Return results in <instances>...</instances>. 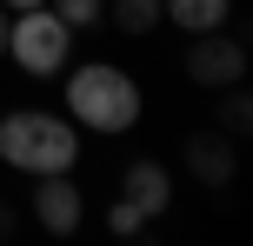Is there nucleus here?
Returning <instances> with one entry per match:
<instances>
[{
	"mask_svg": "<svg viewBox=\"0 0 253 246\" xmlns=\"http://www.w3.org/2000/svg\"><path fill=\"white\" fill-rule=\"evenodd\" d=\"M34 220L40 226H47V233H74V226H80V213H87V207H80V186L74 180H67V173H34Z\"/></svg>",
	"mask_w": 253,
	"mask_h": 246,
	"instance_id": "obj_5",
	"label": "nucleus"
},
{
	"mask_svg": "<svg viewBox=\"0 0 253 246\" xmlns=\"http://www.w3.org/2000/svg\"><path fill=\"white\" fill-rule=\"evenodd\" d=\"M0 47H7V7H0Z\"/></svg>",
	"mask_w": 253,
	"mask_h": 246,
	"instance_id": "obj_15",
	"label": "nucleus"
},
{
	"mask_svg": "<svg viewBox=\"0 0 253 246\" xmlns=\"http://www.w3.org/2000/svg\"><path fill=\"white\" fill-rule=\"evenodd\" d=\"M47 7H53V13H60V20L80 34V27H93V20L107 13V0H47Z\"/></svg>",
	"mask_w": 253,
	"mask_h": 246,
	"instance_id": "obj_10",
	"label": "nucleus"
},
{
	"mask_svg": "<svg viewBox=\"0 0 253 246\" xmlns=\"http://www.w3.org/2000/svg\"><path fill=\"white\" fill-rule=\"evenodd\" d=\"M160 13L180 27V34H213V27H227L233 0H160Z\"/></svg>",
	"mask_w": 253,
	"mask_h": 246,
	"instance_id": "obj_8",
	"label": "nucleus"
},
{
	"mask_svg": "<svg viewBox=\"0 0 253 246\" xmlns=\"http://www.w3.org/2000/svg\"><path fill=\"white\" fill-rule=\"evenodd\" d=\"M7 53L27 67V73H60L67 53H74V27L53 7H27L20 20H7Z\"/></svg>",
	"mask_w": 253,
	"mask_h": 246,
	"instance_id": "obj_3",
	"label": "nucleus"
},
{
	"mask_svg": "<svg viewBox=\"0 0 253 246\" xmlns=\"http://www.w3.org/2000/svg\"><path fill=\"white\" fill-rule=\"evenodd\" d=\"M67 113L80 127H93V133H126L140 120V87H133V73L93 60V67H80L67 80Z\"/></svg>",
	"mask_w": 253,
	"mask_h": 246,
	"instance_id": "obj_2",
	"label": "nucleus"
},
{
	"mask_svg": "<svg viewBox=\"0 0 253 246\" xmlns=\"http://www.w3.org/2000/svg\"><path fill=\"white\" fill-rule=\"evenodd\" d=\"M0 160L20 167V173H67L80 160V133H74V120L20 106V113L0 120Z\"/></svg>",
	"mask_w": 253,
	"mask_h": 246,
	"instance_id": "obj_1",
	"label": "nucleus"
},
{
	"mask_svg": "<svg viewBox=\"0 0 253 246\" xmlns=\"http://www.w3.org/2000/svg\"><path fill=\"white\" fill-rule=\"evenodd\" d=\"M187 73H193V87H240V73H247V47H240V40H220V27H213V34H193V47H187Z\"/></svg>",
	"mask_w": 253,
	"mask_h": 246,
	"instance_id": "obj_4",
	"label": "nucleus"
},
{
	"mask_svg": "<svg viewBox=\"0 0 253 246\" xmlns=\"http://www.w3.org/2000/svg\"><path fill=\"white\" fill-rule=\"evenodd\" d=\"M13 226H20V220H13V207L0 200V240H13Z\"/></svg>",
	"mask_w": 253,
	"mask_h": 246,
	"instance_id": "obj_13",
	"label": "nucleus"
},
{
	"mask_svg": "<svg viewBox=\"0 0 253 246\" xmlns=\"http://www.w3.org/2000/svg\"><path fill=\"white\" fill-rule=\"evenodd\" d=\"M120 200H133L147 220H160V213H167V200H173V180H167V167H160V160H133V167H126V180H120Z\"/></svg>",
	"mask_w": 253,
	"mask_h": 246,
	"instance_id": "obj_6",
	"label": "nucleus"
},
{
	"mask_svg": "<svg viewBox=\"0 0 253 246\" xmlns=\"http://www.w3.org/2000/svg\"><path fill=\"white\" fill-rule=\"evenodd\" d=\"M7 13H27V7H47V0H0Z\"/></svg>",
	"mask_w": 253,
	"mask_h": 246,
	"instance_id": "obj_14",
	"label": "nucleus"
},
{
	"mask_svg": "<svg viewBox=\"0 0 253 246\" xmlns=\"http://www.w3.org/2000/svg\"><path fill=\"white\" fill-rule=\"evenodd\" d=\"M187 167L200 186H227L233 180V133H193L187 140Z\"/></svg>",
	"mask_w": 253,
	"mask_h": 246,
	"instance_id": "obj_7",
	"label": "nucleus"
},
{
	"mask_svg": "<svg viewBox=\"0 0 253 246\" xmlns=\"http://www.w3.org/2000/svg\"><path fill=\"white\" fill-rule=\"evenodd\" d=\"M107 226H114V233H120V240H133V233H140V226H147V213H140V207H133V200H114V207H107Z\"/></svg>",
	"mask_w": 253,
	"mask_h": 246,
	"instance_id": "obj_11",
	"label": "nucleus"
},
{
	"mask_svg": "<svg viewBox=\"0 0 253 246\" xmlns=\"http://www.w3.org/2000/svg\"><path fill=\"white\" fill-rule=\"evenodd\" d=\"M114 20L126 34H147V27H160V0H114Z\"/></svg>",
	"mask_w": 253,
	"mask_h": 246,
	"instance_id": "obj_9",
	"label": "nucleus"
},
{
	"mask_svg": "<svg viewBox=\"0 0 253 246\" xmlns=\"http://www.w3.org/2000/svg\"><path fill=\"white\" fill-rule=\"evenodd\" d=\"M227 133H247V93H227Z\"/></svg>",
	"mask_w": 253,
	"mask_h": 246,
	"instance_id": "obj_12",
	"label": "nucleus"
}]
</instances>
